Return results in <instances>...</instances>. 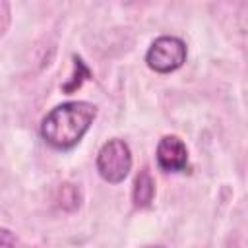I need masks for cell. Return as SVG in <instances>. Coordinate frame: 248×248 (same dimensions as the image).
I'll use <instances>...</instances> for the list:
<instances>
[{
    "label": "cell",
    "instance_id": "obj_1",
    "mask_svg": "<svg viewBox=\"0 0 248 248\" xmlns=\"http://www.w3.org/2000/svg\"><path fill=\"white\" fill-rule=\"evenodd\" d=\"M97 116V107L87 101H68L54 107L41 122L43 140L54 149H72L79 143Z\"/></svg>",
    "mask_w": 248,
    "mask_h": 248
},
{
    "label": "cell",
    "instance_id": "obj_2",
    "mask_svg": "<svg viewBox=\"0 0 248 248\" xmlns=\"http://www.w3.org/2000/svg\"><path fill=\"white\" fill-rule=\"evenodd\" d=\"M132 169V151L120 138H112L97 153V170L103 180L110 184L122 182Z\"/></svg>",
    "mask_w": 248,
    "mask_h": 248
},
{
    "label": "cell",
    "instance_id": "obj_3",
    "mask_svg": "<svg viewBox=\"0 0 248 248\" xmlns=\"http://www.w3.org/2000/svg\"><path fill=\"white\" fill-rule=\"evenodd\" d=\"M186 54H188V50H186V45L182 39L163 35L151 43V46L145 54V62L153 72L169 74V72L178 70L186 62Z\"/></svg>",
    "mask_w": 248,
    "mask_h": 248
},
{
    "label": "cell",
    "instance_id": "obj_4",
    "mask_svg": "<svg viewBox=\"0 0 248 248\" xmlns=\"http://www.w3.org/2000/svg\"><path fill=\"white\" fill-rule=\"evenodd\" d=\"M157 165L165 172H180L188 167V147L178 136H165L157 145Z\"/></svg>",
    "mask_w": 248,
    "mask_h": 248
},
{
    "label": "cell",
    "instance_id": "obj_5",
    "mask_svg": "<svg viewBox=\"0 0 248 248\" xmlns=\"http://www.w3.org/2000/svg\"><path fill=\"white\" fill-rule=\"evenodd\" d=\"M155 196V182L149 174V170H141L136 180H134V190H132V200L136 203V207H147L153 202Z\"/></svg>",
    "mask_w": 248,
    "mask_h": 248
},
{
    "label": "cell",
    "instance_id": "obj_6",
    "mask_svg": "<svg viewBox=\"0 0 248 248\" xmlns=\"http://www.w3.org/2000/svg\"><path fill=\"white\" fill-rule=\"evenodd\" d=\"M0 248H16V236L6 227H0Z\"/></svg>",
    "mask_w": 248,
    "mask_h": 248
},
{
    "label": "cell",
    "instance_id": "obj_7",
    "mask_svg": "<svg viewBox=\"0 0 248 248\" xmlns=\"http://www.w3.org/2000/svg\"><path fill=\"white\" fill-rule=\"evenodd\" d=\"M10 23V6L6 2H0V35L6 31Z\"/></svg>",
    "mask_w": 248,
    "mask_h": 248
},
{
    "label": "cell",
    "instance_id": "obj_8",
    "mask_svg": "<svg viewBox=\"0 0 248 248\" xmlns=\"http://www.w3.org/2000/svg\"><path fill=\"white\" fill-rule=\"evenodd\" d=\"M149 248H161V246H149Z\"/></svg>",
    "mask_w": 248,
    "mask_h": 248
}]
</instances>
